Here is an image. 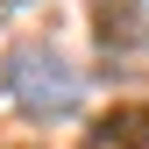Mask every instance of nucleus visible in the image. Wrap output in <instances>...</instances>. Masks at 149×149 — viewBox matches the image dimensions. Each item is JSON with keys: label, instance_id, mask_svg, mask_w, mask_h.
Masks as SVG:
<instances>
[{"label": "nucleus", "instance_id": "obj_1", "mask_svg": "<svg viewBox=\"0 0 149 149\" xmlns=\"http://www.w3.org/2000/svg\"><path fill=\"white\" fill-rule=\"evenodd\" d=\"M0 92H7L14 107H29L36 121H64V114H78L85 78H78L50 43H14L7 57H0Z\"/></svg>", "mask_w": 149, "mask_h": 149}, {"label": "nucleus", "instance_id": "obj_2", "mask_svg": "<svg viewBox=\"0 0 149 149\" xmlns=\"http://www.w3.org/2000/svg\"><path fill=\"white\" fill-rule=\"evenodd\" d=\"M85 149H149V100H135V107H114L107 121H92Z\"/></svg>", "mask_w": 149, "mask_h": 149}]
</instances>
